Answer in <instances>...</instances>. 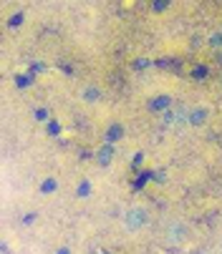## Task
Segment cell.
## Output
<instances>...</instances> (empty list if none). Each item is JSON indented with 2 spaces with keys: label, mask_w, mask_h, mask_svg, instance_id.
Segmentation results:
<instances>
[{
  "label": "cell",
  "mask_w": 222,
  "mask_h": 254,
  "mask_svg": "<svg viewBox=\"0 0 222 254\" xmlns=\"http://www.w3.org/2000/svg\"><path fill=\"white\" fill-rule=\"evenodd\" d=\"M121 224L129 234H139L141 229H146V224H149V211H146L144 206H129L121 216Z\"/></svg>",
  "instance_id": "cell-1"
},
{
  "label": "cell",
  "mask_w": 222,
  "mask_h": 254,
  "mask_svg": "<svg viewBox=\"0 0 222 254\" xmlns=\"http://www.w3.org/2000/svg\"><path fill=\"white\" fill-rule=\"evenodd\" d=\"M164 239H167L169 247H182L184 242L190 239V224L182 222V219L172 222V224L167 227V232H164Z\"/></svg>",
  "instance_id": "cell-2"
},
{
  "label": "cell",
  "mask_w": 222,
  "mask_h": 254,
  "mask_svg": "<svg viewBox=\"0 0 222 254\" xmlns=\"http://www.w3.org/2000/svg\"><path fill=\"white\" fill-rule=\"evenodd\" d=\"M207 119H210V108L207 106H192V108H187V124L190 126L200 128V126L207 124Z\"/></svg>",
  "instance_id": "cell-3"
},
{
  "label": "cell",
  "mask_w": 222,
  "mask_h": 254,
  "mask_svg": "<svg viewBox=\"0 0 222 254\" xmlns=\"http://www.w3.org/2000/svg\"><path fill=\"white\" fill-rule=\"evenodd\" d=\"M169 108H172V96L169 93H157V96L149 98V111L162 116L164 111H169Z\"/></svg>",
  "instance_id": "cell-4"
},
{
  "label": "cell",
  "mask_w": 222,
  "mask_h": 254,
  "mask_svg": "<svg viewBox=\"0 0 222 254\" xmlns=\"http://www.w3.org/2000/svg\"><path fill=\"white\" fill-rule=\"evenodd\" d=\"M124 126L119 124V121H114V124H109L106 126V131H104V143H111V146H116V143L124 138Z\"/></svg>",
  "instance_id": "cell-5"
},
{
  "label": "cell",
  "mask_w": 222,
  "mask_h": 254,
  "mask_svg": "<svg viewBox=\"0 0 222 254\" xmlns=\"http://www.w3.org/2000/svg\"><path fill=\"white\" fill-rule=\"evenodd\" d=\"M84 103H89V106H94V103H99L101 98H104V91H101V86H96V83H89V86H84L81 88V96H79Z\"/></svg>",
  "instance_id": "cell-6"
},
{
  "label": "cell",
  "mask_w": 222,
  "mask_h": 254,
  "mask_svg": "<svg viewBox=\"0 0 222 254\" xmlns=\"http://www.w3.org/2000/svg\"><path fill=\"white\" fill-rule=\"evenodd\" d=\"M162 124H167V126H172V124H187V111H182V108H169V111H164L162 116Z\"/></svg>",
  "instance_id": "cell-7"
},
{
  "label": "cell",
  "mask_w": 222,
  "mask_h": 254,
  "mask_svg": "<svg viewBox=\"0 0 222 254\" xmlns=\"http://www.w3.org/2000/svg\"><path fill=\"white\" fill-rule=\"evenodd\" d=\"M114 156H116V149L111 146V143H101L99 151H96V161H99L101 166H109L111 161H114Z\"/></svg>",
  "instance_id": "cell-8"
},
{
  "label": "cell",
  "mask_w": 222,
  "mask_h": 254,
  "mask_svg": "<svg viewBox=\"0 0 222 254\" xmlns=\"http://www.w3.org/2000/svg\"><path fill=\"white\" fill-rule=\"evenodd\" d=\"M58 189H61V181L56 176H46V179H41V184H38V194H43V196H51Z\"/></svg>",
  "instance_id": "cell-9"
},
{
  "label": "cell",
  "mask_w": 222,
  "mask_h": 254,
  "mask_svg": "<svg viewBox=\"0 0 222 254\" xmlns=\"http://www.w3.org/2000/svg\"><path fill=\"white\" fill-rule=\"evenodd\" d=\"M76 196H79V199H89V196H91V181H89V179H79Z\"/></svg>",
  "instance_id": "cell-10"
},
{
  "label": "cell",
  "mask_w": 222,
  "mask_h": 254,
  "mask_svg": "<svg viewBox=\"0 0 222 254\" xmlns=\"http://www.w3.org/2000/svg\"><path fill=\"white\" fill-rule=\"evenodd\" d=\"M23 20H25V13H23V10H18V13H13V15L8 18V28H20V25H23Z\"/></svg>",
  "instance_id": "cell-11"
},
{
  "label": "cell",
  "mask_w": 222,
  "mask_h": 254,
  "mask_svg": "<svg viewBox=\"0 0 222 254\" xmlns=\"http://www.w3.org/2000/svg\"><path fill=\"white\" fill-rule=\"evenodd\" d=\"M33 116H35V121H41V124H48L51 121V114H48V108H35V111H33Z\"/></svg>",
  "instance_id": "cell-12"
},
{
  "label": "cell",
  "mask_w": 222,
  "mask_h": 254,
  "mask_svg": "<svg viewBox=\"0 0 222 254\" xmlns=\"http://www.w3.org/2000/svg\"><path fill=\"white\" fill-rule=\"evenodd\" d=\"M15 86H18V88H28V86H33V76H30V73H20V76H15Z\"/></svg>",
  "instance_id": "cell-13"
},
{
  "label": "cell",
  "mask_w": 222,
  "mask_h": 254,
  "mask_svg": "<svg viewBox=\"0 0 222 254\" xmlns=\"http://www.w3.org/2000/svg\"><path fill=\"white\" fill-rule=\"evenodd\" d=\"M46 133H48V136H58V133H61V124H58L56 119H51V121L46 124Z\"/></svg>",
  "instance_id": "cell-14"
},
{
  "label": "cell",
  "mask_w": 222,
  "mask_h": 254,
  "mask_svg": "<svg viewBox=\"0 0 222 254\" xmlns=\"http://www.w3.org/2000/svg\"><path fill=\"white\" fill-rule=\"evenodd\" d=\"M212 48H222V30H215L212 35H210V41H207Z\"/></svg>",
  "instance_id": "cell-15"
},
{
  "label": "cell",
  "mask_w": 222,
  "mask_h": 254,
  "mask_svg": "<svg viewBox=\"0 0 222 254\" xmlns=\"http://www.w3.org/2000/svg\"><path fill=\"white\" fill-rule=\"evenodd\" d=\"M167 8H169L167 0H157V3H152V10H154V13H164Z\"/></svg>",
  "instance_id": "cell-16"
},
{
  "label": "cell",
  "mask_w": 222,
  "mask_h": 254,
  "mask_svg": "<svg viewBox=\"0 0 222 254\" xmlns=\"http://www.w3.org/2000/svg\"><path fill=\"white\" fill-rule=\"evenodd\" d=\"M192 76H195L197 81H200V78H205V76H207V68H205V65H197V68L192 70Z\"/></svg>",
  "instance_id": "cell-17"
},
{
  "label": "cell",
  "mask_w": 222,
  "mask_h": 254,
  "mask_svg": "<svg viewBox=\"0 0 222 254\" xmlns=\"http://www.w3.org/2000/svg\"><path fill=\"white\" fill-rule=\"evenodd\" d=\"M35 219H38V214H35V211H28V214H25V219H23V224H25V227H30Z\"/></svg>",
  "instance_id": "cell-18"
},
{
  "label": "cell",
  "mask_w": 222,
  "mask_h": 254,
  "mask_svg": "<svg viewBox=\"0 0 222 254\" xmlns=\"http://www.w3.org/2000/svg\"><path fill=\"white\" fill-rule=\"evenodd\" d=\"M146 65H149V61H146V58H141V61L134 63V68H146Z\"/></svg>",
  "instance_id": "cell-19"
},
{
  "label": "cell",
  "mask_w": 222,
  "mask_h": 254,
  "mask_svg": "<svg viewBox=\"0 0 222 254\" xmlns=\"http://www.w3.org/2000/svg\"><path fill=\"white\" fill-rule=\"evenodd\" d=\"M141 159H144V154H134V166H141Z\"/></svg>",
  "instance_id": "cell-20"
},
{
  "label": "cell",
  "mask_w": 222,
  "mask_h": 254,
  "mask_svg": "<svg viewBox=\"0 0 222 254\" xmlns=\"http://www.w3.org/2000/svg\"><path fill=\"white\" fill-rule=\"evenodd\" d=\"M53 254H71V249H68V247H58Z\"/></svg>",
  "instance_id": "cell-21"
},
{
  "label": "cell",
  "mask_w": 222,
  "mask_h": 254,
  "mask_svg": "<svg viewBox=\"0 0 222 254\" xmlns=\"http://www.w3.org/2000/svg\"><path fill=\"white\" fill-rule=\"evenodd\" d=\"M195 254H207V252H195Z\"/></svg>",
  "instance_id": "cell-22"
}]
</instances>
